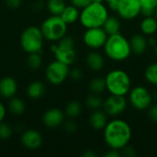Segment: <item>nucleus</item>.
Instances as JSON below:
<instances>
[{"mask_svg": "<svg viewBox=\"0 0 157 157\" xmlns=\"http://www.w3.org/2000/svg\"><path fill=\"white\" fill-rule=\"evenodd\" d=\"M21 144L28 150H37L39 149L43 142L41 134L33 129L26 130L22 132L20 137Z\"/></svg>", "mask_w": 157, "mask_h": 157, "instance_id": "obj_13", "label": "nucleus"}, {"mask_svg": "<svg viewBox=\"0 0 157 157\" xmlns=\"http://www.w3.org/2000/svg\"><path fill=\"white\" fill-rule=\"evenodd\" d=\"M75 40L72 37L64 36L57 44L51 47V51L54 53L55 60L62 62L67 65H71L76 59V52L75 48Z\"/></svg>", "mask_w": 157, "mask_h": 157, "instance_id": "obj_7", "label": "nucleus"}, {"mask_svg": "<svg viewBox=\"0 0 157 157\" xmlns=\"http://www.w3.org/2000/svg\"><path fill=\"white\" fill-rule=\"evenodd\" d=\"M63 129L65 132H75L77 130V125L75 121H63Z\"/></svg>", "mask_w": 157, "mask_h": 157, "instance_id": "obj_32", "label": "nucleus"}, {"mask_svg": "<svg viewBox=\"0 0 157 157\" xmlns=\"http://www.w3.org/2000/svg\"><path fill=\"white\" fill-rule=\"evenodd\" d=\"M103 131L104 140L110 149L121 150L132 139V128L123 120L115 119L109 121Z\"/></svg>", "mask_w": 157, "mask_h": 157, "instance_id": "obj_1", "label": "nucleus"}, {"mask_svg": "<svg viewBox=\"0 0 157 157\" xmlns=\"http://www.w3.org/2000/svg\"><path fill=\"white\" fill-rule=\"evenodd\" d=\"M121 155V153L120 152V150H115V149H111L104 155L105 157H120Z\"/></svg>", "mask_w": 157, "mask_h": 157, "instance_id": "obj_38", "label": "nucleus"}, {"mask_svg": "<svg viewBox=\"0 0 157 157\" xmlns=\"http://www.w3.org/2000/svg\"><path fill=\"white\" fill-rule=\"evenodd\" d=\"M109 17V11L103 3H90L80 12L79 20L86 29L102 27Z\"/></svg>", "mask_w": 157, "mask_h": 157, "instance_id": "obj_2", "label": "nucleus"}, {"mask_svg": "<svg viewBox=\"0 0 157 157\" xmlns=\"http://www.w3.org/2000/svg\"><path fill=\"white\" fill-rule=\"evenodd\" d=\"M104 1H106L107 3H110V2H114V1H118V0H104Z\"/></svg>", "mask_w": 157, "mask_h": 157, "instance_id": "obj_43", "label": "nucleus"}, {"mask_svg": "<svg viewBox=\"0 0 157 157\" xmlns=\"http://www.w3.org/2000/svg\"><path fill=\"white\" fill-rule=\"evenodd\" d=\"M6 4L9 8L16 9V8H18L21 6L22 0H6Z\"/></svg>", "mask_w": 157, "mask_h": 157, "instance_id": "obj_37", "label": "nucleus"}, {"mask_svg": "<svg viewBox=\"0 0 157 157\" xmlns=\"http://www.w3.org/2000/svg\"><path fill=\"white\" fill-rule=\"evenodd\" d=\"M8 110L15 116H20L25 111V103L22 99L17 97L9 98L8 102Z\"/></svg>", "mask_w": 157, "mask_h": 157, "instance_id": "obj_23", "label": "nucleus"}, {"mask_svg": "<svg viewBox=\"0 0 157 157\" xmlns=\"http://www.w3.org/2000/svg\"><path fill=\"white\" fill-rule=\"evenodd\" d=\"M46 5L48 11L54 16H60L64 7L66 6L65 2L63 0H48Z\"/></svg>", "mask_w": 157, "mask_h": 157, "instance_id": "obj_25", "label": "nucleus"}, {"mask_svg": "<svg viewBox=\"0 0 157 157\" xmlns=\"http://www.w3.org/2000/svg\"><path fill=\"white\" fill-rule=\"evenodd\" d=\"M142 7V14L145 17L155 14L157 7V0H139Z\"/></svg>", "mask_w": 157, "mask_h": 157, "instance_id": "obj_27", "label": "nucleus"}, {"mask_svg": "<svg viewBox=\"0 0 157 157\" xmlns=\"http://www.w3.org/2000/svg\"><path fill=\"white\" fill-rule=\"evenodd\" d=\"M27 63L29 67L32 70H38L42 65V58L40 52H32L29 53Z\"/></svg>", "mask_w": 157, "mask_h": 157, "instance_id": "obj_29", "label": "nucleus"}, {"mask_svg": "<svg viewBox=\"0 0 157 157\" xmlns=\"http://www.w3.org/2000/svg\"><path fill=\"white\" fill-rule=\"evenodd\" d=\"M129 100L134 109L138 110H145L152 105L153 96L146 87L138 86L130 90Z\"/></svg>", "mask_w": 157, "mask_h": 157, "instance_id": "obj_9", "label": "nucleus"}, {"mask_svg": "<svg viewBox=\"0 0 157 157\" xmlns=\"http://www.w3.org/2000/svg\"><path fill=\"white\" fill-rule=\"evenodd\" d=\"M6 107L3 105V103L0 102V123L4 121L5 117H6Z\"/></svg>", "mask_w": 157, "mask_h": 157, "instance_id": "obj_39", "label": "nucleus"}, {"mask_svg": "<svg viewBox=\"0 0 157 157\" xmlns=\"http://www.w3.org/2000/svg\"><path fill=\"white\" fill-rule=\"evenodd\" d=\"M108 122V114L100 109L94 110L89 117L90 126L96 131H103Z\"/></svg>", "mask_w": 157, "mask_h": 157, "instance_id": "obj_16", "label": "nucleus"}, {"mask_svg": "<svg viewBox=\"0 0 157 157\" xmlns=\"http://www.w3.org/2000/svg\"><path fill=\"white\" fill-rule=\"evenodd\" d=\"M69 65L55 60L47 66L45 75L49 83L53 86H59L66 80L69 76Z\"/></svg>", "mask_w": 157, "mask_h": 157, "instance_id": "obj_8", "label": "nucleus"}, {"mask_svg": "<svg viewBox=\"0 0 157 157\" xmlns=\"http://www.w3.org/2000/svg\"><path fill=\"white\" fill-rule=\"evenodd\" d=\"M69 75H70V77L72 79L78 81V80L82 79V77H83V72H82V70L80 68H75V69H73V70L70 71Z\"/></svg>", "mask_w": 157, "mask_h": 157, "instance_id": "obj_36", "label": "nucleus"}, {"mask_svg": "<svg viewBox=\"0 0 157 157\" xmlns=\"http://www.w3.org/2000/svg\"><path fill=\"white\" fill-rule=\"evenodd\" d=\"M121 155L125 157H134L136 155V151L133 147L130 145H126L124 148L121 149Z\"/></svg>", "mask_w": 157, "mask_h": 157, "instance_id": "obj_34", "label": "nucleus"}, {"mask_svg": "<svg viewBox=\"0 0 157 157\" xmlns=\"http://www.w3.org/2000/svg\"><path fill=\"white\" fill-rule=\"evenodd\" d=\"M141 31L144 35H153L157 30V19L152 16L145 17L141 22Z\"/></svg>", "mask_w": 157, "mask_h": 157, "instance_id": "obj_21", "label": "nucleus"}, {"mask_svg": "<svg viewBox=\"0 0 157 157\" xmlns=\"http://www.w3.org/2000/svg\"><path fill=\"white\" fill-rule=\"evenodd\" d=\"M89 90L93 94H98V95L102 94L105 90H107L105 78L96 77L92 79L89 83Z\"/></svg>", "mask_w": 157, "mask_h": 157, "instance_id": "obj_24", "label": "nucleus"}, {"mask_svg": "<svg viewBox=\"0 0 157 157\" xmlns=\"http://www.w3.org/2000/svg\"><path fill=\"white\" fill-rule=\"evenodd\" d=\"M45 94V86L41 81H33L27 87V95L33 100L40 99Z\"/></svg>", "mask_w": 157, "mask_h": 157, "instance_id": "obj_19", "label": "nucleus"}, {"mask_svg": "<svg viewBox=\"0 0 157 157\" xmlns=\"http://www.w3.org/2000/svg\"><path fill=\"white\" fill-rule=\"evenodd\" d=\"M107 90L110 95L126 96L132 86L130 75L123 70L116 69L110 71L105 77Z\"/></svg>", "mask_w": 157, "mask_h": 157, "instance_id": "obj_4", "label": "nucleus"}, {"mask_svg": "<svg viewBox=\"0 0 157 157\" xmlns=\"http://www.w3.org/2000/svg\"><path fill=\"white\" fill-rule=\"evenodd\" d=\"M131 49L132 52L135 53L136 55H142L145 52L147 46H148V40L143 34H135L132 37L130 40Z\"/></svg>", "mask_w": 157, "mask_h": 157, "instance_id": "obj_17", "label": "nucleus"}, {"mask_svg": "<svg viewBox=\"0 0 157 157\" xmlns=\"http://www.w3.org/2000/svg\"><path fill=\"white\" fill-rule=\"evenodd\" d=\"M44 37L40 28L30 26L23 30L20 36L21 48L28 53L42 52Z\"/></svg>", "mask_w": 157, "mask_h": 157, "instance_id": "obj_6", "label": "nucleus"}, {"mask_svg": "<svg viewBox=\"0 0 157 157\" xmlns=\"http://www.w3.org/2000/svg\"><path fill=\"white\" fill-rule=\"evenodd\" d=\"M116 12L126 20H132L142 14V7L139 0H118Z\"/></svg>", "mask_w": 157, "mask_h": 157, "instance_id": "obj_11", "label": "nucleus"}, {"mask_svg": "<svg viewBox=\"0 0 157 157\" xmlns=\"http://www.w3.org/2000/svg\"><path fill=\"white\" fill-rule=\"evenodd\" d=\"M86 106L93 110L99 109L103 106V100L98 94H91L86 99Z\"/></svg>", "mask_w": 157, "mask_h": 157, "instance_id": "obj_28", "label": "nucleus"}, {"mask_svg": "<svg viewBox=\"0 0 157 157\" xmlns=\"http://www.w3.org/2000/svg\"><path fill=\"white\" fill-rule=\"evenodd\" d=\"M70 2H71V5L75 6L78 9L79 8L83 9L84 7L88 6L90 3H92L91 0H70Z\"/></svg>", "mask_w": 157, "mask_h": 157, "instance_id": "obj_35", "label": "nucleus"}, {"mask_svg": "<svg viewBox=\"0 0 157 157\" xmlns=\"http://www.w3.org/2000/svg\"><path fill=\"white\" fill-rule=\"evenodd\" d=\"M67 24L60 16L52 15L47 17L40 26V30L45 40L50 41H58L65 36Z\"/></svg>", "mask_w": 157, "mask_h": 157, "instance_id": "obj_5", "label": "nucleus"}, {"mask_svg": "<svg viewBox=\"0 0 157 157\" xmlns=\"http://www.w3.org/2000/svg\"><path fill=\"white\" fill-rule=\"evenodd\" d=\"M148 116L153 122L157 123V104L151 105L148 108Z\"/></svg>", "mask_w": 157, "mask_h": 157, "instance_id": "obj_33", "label": "nucleus"}, {"mask_svg": "<svg viewBox=\"0 0 157 157\" xmlns=\"http://www.w3.org/2000/svg\"><path fill=\"white\" fill-rule=\"evenodd\" d=\"M102 28L104 29V30L107 32V34L109 36L120 33V30H121V21L116 17L109 16L108 18L106 19L105 23L103 24Z\"/></svg>", "mask_w": 157, "mask_h": 157, "instance_id": "obj_22", "label": "nucleus"}, {"mask_svg": "<svg viewBox=\"0 0 157 157\" xmlns=\"http://www.w3.org/2000/svg\"><path fill=\"white\" fill-rule=\"evenodd\" d=\"M86 62L87 67L94 72L101 71L105 65L104 57L98 52H89L86 56Z\"/></svg>", "mask_w": 157, "mask_h": 157, "instance_id": "obj_18", "label": "nucleus"}, {"mask_svg": "<svg viewBox=\"0 0 157 157\" xmlns=\"http://www.w3.org/2000/svg\"><path fill=\"white\" fill-rule=\"evenodd\" d=\"M79 16H80V12H79L78 8L75 7L73 5L66 6L64 7V9L63 10V12L61 13V15H60L62 19L67 25L73 24L75 21H77L79 19Z\"/></svg>", "mask_w": 157, "mask_h": 157, "instance_id": "obj_20", "label": "nucleus"}, {"mask_svg": "<svg viewBox=\"0 0 157 157\" xmlns=\"http://www.w3.org/2000/svg\"><path fill=\"white\" fill-rule=\"evenodd\" d=\"M17 91V81L11 76H5L0 80V96L4 98H11L15 97Z\"/></svg>", "mask_w": 157, "mask_h": 157, "instance_id": "obj_15", "label": "nucleus"}, {"mask_svg": "<svg viewBox=\"0 0 157 157\" xmlns=\"http://www.w3.org/2000/svg\"><path fill=\"white\" fill-rule=\"evenodd\" d=\"M156 44H157V42L155 41V39H153V38H151V39L148 40V45H151V46L155 47Z\"/></svg>", "mask_w": 157, "mask_h": 157, "instance_id": "obj_41", "label": "nucleus"}, {"mask_svg": "<svg viewBox=\"0 0 157 157\" xmlns=\"http://www.w3.org/2000/svg\"><path fill=\"white\" fill-rule=\"evenodd\" d=\"M83 156L85 157H96L97 156V155H96V153H94L92 150H87L84 155H83Z\"/></svg>", "mask_w": 157, "mask_h": 157, "instance_id": "obj_40", "label": "nucleus"}, {"mask_svg": "<svg viewBox=\"0 0 157 157\" xmlns=\"http://www.w3.org/2000/svg\"><path fill=\"white\" fill-rule=\"evenodd\" d=\"M154 15H155V17L157 19V7L156 9H155V14H154Z\"/></svg>", "mask_w": 157, "mask_h": 157, "instance_id": "obj_45", "label": "nucleus"}, {"mask_svg": "<svg viewBox=\"0 0 157 157\" xmlns=\"http://www.w3.org/2000/svg\"><path fill=\"white\" fill-rule=\"evenodd\" d=\"M91 1L94 3H103L104 2V0H91Z\"/></svg>", "mask_w": 157, "mask_h": 157, "instance_id": "obj_42", "label": "nucleus"}, {"mask_svg": "<svg viewBox=\"0 0 157 157\" xmlns=\"http://www.w3.org/2000/svg\"><path fill=\"white\" fill-rule=\"evenodd\" d=\"M144 76L148 83L157 86V63H154L147 66L145 69Z\"/></svg>", "mask_w": 157, "mask_h": 157, "instance_id": "obj_30", "label": "nucleus"}, {"mask_svg": "<svg viewBox=\"0 0 157 157\" xmlns=\"http://www.w3.org/2000/svg\"><path fill=\"white\" fill-rule=\"evenodd\" d=\"M108 37L109 35L102 27L90 28L86 29V32L84 33L83 40L88 48L92 50H98L104 47Z\"/></svg>", "mask_w": 157, "mask_h": 157, "instance_id": "obj_10", "label": "nucleus"}, {"mask_svg": "<svg viewBox=\"0 0 157 157\" xmlns=\"http://www.w3.org/2000/svg\"><path fill=\"white\" fill-rule=\"evenodd\" d=\"M82 112V105L78 101H71L69 102L64 110V114L70 118V119H75L78 117Z\"/></svg>", "mask_w": 157, "mask_h": 157, "instance_id": "obj_26", "label": "nucleus"}, {"mask_svg": "<svg viewBox=\"0 0 157 157\" xmlns=\"http://www.w3.org/2000/svg\"><path fill=\"white\" fill-rule=\"evenodd\" d=\"M127 107V99L125 96L110 95L103 101V110L108 116L117 117L121 115Z\"/></svg>", "mask_w": 157, "mask_h": 157, "instance_id": "obj_12", "label": "nucleus"}, {"mask_svg": "<svg viewBox=\"0 0 157 157\" xmlns=\"http://www.w3.org/2000/svg\"><path fill=\"white\" fill-rule=\"evenodd\" d=\"M106 55L117 62H121L130 57L132 53L130 40L121 33L109 35L104 45Z\"/></svg>", "mask_w": 157, "mask_h": 157, "instance_id": "obj_3", "label": "nucleus"}, {"mask_svg": "<svg viewBox=\"0 0 157 157\" xmlns=\"http://www.w3.org/2000/svg\"><path fill=\"white\" fill-rule=\"evenodd\" d=\"M64 112L60 109L52 108L46 110L42 116L43 124L50 129H54L61 126L64 121Z\"/></svg>", "mask_w": 157, "mask_h": 157, "instance_id": "obj_14", "label": "nucleus"}, {"mask_svg": "<svg viewBox=\"0 0 157 157\" xmlns=\"http://www.w3.org/2000/svg\"><path fill=\"white\" fill-rule=\"evenodd\" d=\"M154 48H155V53L157 55V44L155 46V47H154Z\"/></svg>", "mask_w": 157, "mask_h": 157, "instance_id": "obj_44", "label": "nucleus"}, {"mask_svg": "<svg viewBox=\"0 0 157 157\" xmlns=\"http://www.w3.org/2000/svg\"><path fill=\"white\" fill-rule=\"evenodd\" d=\"M12 128L10 125L4 123L3 121L0 123V139L1 140H7L12 135Z\"/></svg>", "mask_w": 157, "mask_h": 157, "instance_id": "obj_31", "label": "nucleus"}]
</instances>
